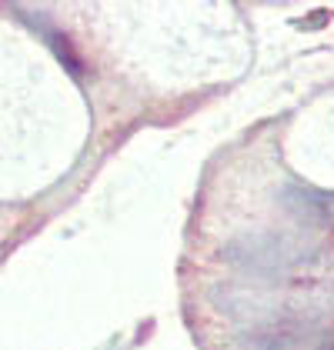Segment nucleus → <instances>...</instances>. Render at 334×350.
<instances>
[{"label":"nucleus","instance_id":"obj_1","mask_svg":"<svg viewBox=\"0 0 334 350\" xmlns=\"http://www.w3.org/2000/svg\"><path fill=\"white\" fill-rule=\"evenodd\" d=\"M284 207L305 224H318V227L334 230V193L311 187H291L284 190Z\"/></svg>","mask_w":334,"mask_h":350},{"label":"nucleus","instance_id":"obj_2","mask_svg":"<svg viewBox=\"0 0 334 350\" xmlns=\"http://www.w3.org/2000/svg\"><path fill=\"white\" fill-rule=\"evenodd\" d=\"M324 350H334V340H331V344H328V347H324Z\"/></svg>","mask_w":334,"mask_h":350}]
</instances>
